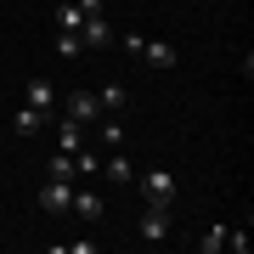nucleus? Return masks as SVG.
Returning <instances> with one entry per match:
<instances>
[{
    "label": "nucleus",
    "instance_id": "f257e3e1",
    "mask_svg": "<svg viewBox=\"0 0 254 254\" xmlns=\"http://www.w3.org/2000/svg\"><path fill=\"white\" fill-rule=\"evenodd\" d=\"M141 198H147V209H170L175 203V175L170 170H147L141 175Z\"/></svg>",
    "mask_w": 254,
    "mask_h": 254
},
{
    "label": "nucleus",
    "instance_id": "f03ea898",
    "mask_svg": "<svg viewBox=\"0 0 254 254\" xmlns=\"http://www.w3.org/2000/svg\"><path fill=\"white\" fill-rule=\"evenodd\" d=\"M17 102H23V108H34V113H57V85L46 79V73H34V79L23 85Z\"/></svg>",
    "mask_w": 254,
    "mask_h": 254
},
{
    "label": "nucleus",
    "instance_id": "7ed1b4c3",
    "mask_svg": "<svg viewBox=\"0 0 254 254\" xmlns=\"http://www.w3.org/2000/svg\"><path fill=\"white\" fill-rule=\"evenodd\" d=\"M63 113L79 119V125H96V119H102V102H96V91H68L63 96Z\"/></svg>",
    "mask_w": 254,
    "mask_h": 254
},
{
    "label": "nucleus",
    "instance_id": "20e7f679",
    "mask_svg": "<svg viewBox=\"0 0 254 254\" xmlns=\"http://www.w3.org/2000/svg\"><path fill=\"white\" fill-rule=\"evenodd\" d=\"M68 203H73V181H51V175H46V187H40V209H46V215H68Z\"/></svg>",
    "mask_w": 254,
    "mask_h": 254
},
{
    "label": "nucleus",
    "instance_id": "39448f33",
    "mask_svg": "<svg viewBox=\"0 0 254 254\" xmlns=\"http://www.w3.org/2000/svg\"><path fill=\"white\" fill-rule=\"evenodd\" d=\"M51 119H57V147H63V153H79L91 125H79V119H68V113H51Z\"/></svg>",
    "mask_w": 254,
    "mask_h": 254
},
{
    "label": "nucleus",
    "instance_id": "423d86ee",
    "mask_svg": "<svg viewBox=\"0 0 254 254\" xmlns=\"http://www.w3.org/2000/svg\"><path fill=\"white\" fill-rule=\"evenodd\" d=\"M79 40H85V51H102V46H113L108 11H102V17H85V23H79Z\"/></svg>",
    "mask_w": 254,
    "mask_h": 254
},
{
    "label": "nucleus",
    "instance_id": "0eeeda50",
    "mask_svg": "<svg viewBox=\"0 0 254 254\" xmlns=\"http://www.w3.org/2000/svg\"><path fill=\"white\" fill-rule=\"evenodd\" d=\"M46 125H51V113H34V108L17 102V113H11V130H17V136H40Z\"/></svg>",
    "mask_w": 254,
    "mask_h": 254
},
{
    "label": "nucleus",
    "instance_id": "6e6552de",
    "mask_svg": "<svg viewBox=\"0 0 254 254\" xmlns=\"http://www.w3.org/2000/svg\"><path fill=\"white\" fill-rule=\"evenodd\" d=\"M141 237L147 243H164V237H170V209H147L141 215Z\"/></svg>",
    "mask_w": 254,
    "mask_h": 254
},
{
    "label": "nucleus",
    "instance_id": "1a4fd4ad",
    "mask_svg": "<svg viewBox=\"0 0 254 254\" xmlns=\"http://www.w3.org/2000/svg\"><path fill=\"white\" fill-rule=\"evenodd\" d=\"M102 209H108V203H102L96 192H79V187H73V203H68V215H79V220H102Z\"/></svg>",
    "mask_w": 254,
    "mask_h": 254
},
{
    "label": "nucleus",
    "instance_id": "9d476101",
    "mask_svg": "<svg viewBox=\"0 0 254 254\" xmlns=\"http://www.w3.org/2000/svg\"><path fill=\"white\" fill-rule=\"evenodd\" d=\"M136 57H147L153 68H175V63H181V57H175V46H164V40H141Z\"/></svg>",
    "mask_w": 254,
    "mask_h": 254
},
{
    "label": "nucleus",
    "instance_id": "9b49d317",
    "mask_svg": "<svg viewBox=\"0 0 254 254\" xmlns=\"http://www.w3.org/2000/svg\"><path fill=\"white\" fill-rule=\"evenodd\" d=\"M46 175H51V181H79V158H73V153H57L46 164Z\"/></svg>",
    "mask_w": 254,
    "mask_h": 254
},
{
    "label": "nucleus",
    "instance_id": "f8f14e48",
    "mask_svg": "<svg viewBox=\"0 0 254 254\" xmlns=\"http://www.w3.org/2000/svg\"><path fill=\"white\" fill-rule=\"evenodd\" d=\"M96 136H102V147H125V125H119V113H102V119H96Z\"/></svg>",
    "mask_w": 254,
    "mask_h": 254
},
{
    "label": "nucleus",
    "instance_id": "ddd939ff",
    "mask_svg": "<svg viewBox=\"0 0 254 254\" xmlns=\"http://www.w3.org/2000/svg\"><path fill=\"white\" fill-rule=\"evenodd\" d=\"M96 102H102V113H125V85H102V91H96Z\"/></svg>",
    "mask_w": 254,
    "mask_h": 254
},
{
    "label": "nucleus",
    "instance_id": "4468645a",
    "mask_svg": "<svg viewBox=\"0 0 254 254\" xmlns=\"http://www.w3.org/2000/svg\"><path fill=\"white\" fill-rule=\"evenodd\" d=\"M79 51H85L79 28H57V57H79Z\"/></svg>",
    "mask_w": 254,
    "mask_h": 254
},
{
    "label": "nucleus",
    "instance_id": "2eb2a0df",
    "mask_svg": "<svg viewBox=\"0 0 254 254\" xmlns=\"http://www.w3.org/2000/svg\"><path fill=\"white\" fill-rule=\"evenodd\" d=\"M108 175H113L119 187H130V181H136V170H130V158H125V153H113V158H108Z\"/></svg>",
    "mask_w": 254,
    "mask_h": 254
},
{
    "label": "nucleus",
    "instance_id": "dca6fc26",
    "mask_svg": "<svg viewBox=\"0 0 254 254\" xmlns=\"http://www.w3.org/2000/svg\"><path fill=\"white\" fill-rule=\"evenodd\" d=\"M198 249H203V254H220V249H226V226H209V232L198 237Z\"/></svg>",
    "mask_w": 254,
    "mask_h": 254
},
{
    "label": "nucleus",
    "instance_id": "f3484780",
    "mask_svg": "<svg viewBox=\"0 0 254 254\" xmlns=\"http://www.w3.org/2000/svg\"><path fill=\"white\" fill-rule=\"evenodd\" d=\"M79 23H85L79 6H57V28H79Z\"/></svg>",
    "mask_w": 254,
    "mask_h": 254
},
{
    "label": "nucleus",
    "instance_id": "a211bd4d",
    "mask_svg": "<svg viewBox=\"0 0 254 254\" xmlns=\"http://www.w3.org/2000/svg\"><path fill=\"white\" fill-rule=\"evenodd\" d=\"M226 249H232V254H249V232H232V226H226Z\"/></svg>",
    "mask_w": 254,
    "mask_h": 254
},
{
    "label": "nucleus",
    "instance_id": "6ab92c4d",
    "mask_svg": "<svg viewBox=\"0 0 254 254\" xmlns=\"http://www.w3.org/2000/svg\"><path fill=\"white\" fill-rule=\"evenodd\" d=\"M73 6H79L85 17H102V0H73Z\"/></svg>",
    "mask_w": 254,
    "mask_h": 254
}]
</instances>
